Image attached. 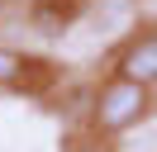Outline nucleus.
<instances>
[{
    "mask_svg": "<svg viewBox=\"0 0 157 152\" xmlns=\"http://www.w3.org/2000/svg\"><path fill=\"white\" fill-rule=\"evenodd\" d=\"M147 104H152V100H147V86L114 76V81L100 86L90 119H95V128H100V133H124V128H133V124L147 114Z\"/></svg>",
    "mask_w": 157,
    "mask_h": 152,
    "instance_id": "f257e3e1",
    "label": "nucleus"
},
{
    "mask_svg": "<svg viewBox=\"0 0 157 152\" xmlns=\"http://www.w3.org/2000/svg\"><path fill=\"white\" fill-rule=\"evenodd\" d=\"M119 76L124 81H138L152 90L157 86V28H147V33H138L133 43L119 52Z\"/></svg>",
    "mask_w": 157,
    "mask_h": 152,
    "instance_id": "f03ea898",
    "label": "nucleus"
},
{
    "mask_svg": "<svg viewBox=\"0 0 157 152\" xmlns=\"http://www.w3.org/2000/svg\"><path fill=\"white\" fill-rule=\"evenodd\" d=\"M38 62H29L24 52H14V48H0V90L5 86H24V71Z\"/></svg>",
    "mask_w": 157,
    "mask_h": 152,
    "instance_id": "7ed1b4c3",
    "label": "nucleus"
}]
</instances>
